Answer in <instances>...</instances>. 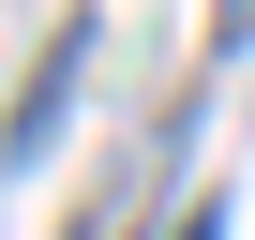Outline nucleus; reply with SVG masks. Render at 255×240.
Wrapping results in <instances>:
<instances>
[{
  "label": "nucleus",
  "mask_w": 255,
  "mask_h": 240,
  "mask_svg": "<svg viewBox=\"0 0 255 240\" xmlns=\"http://www.w3.org/2000/svg\"><path fill=\"white\" fill-rule=\"evenodd\" d=\"M210 45H225V60H240V45H255V0H225V15H210Z\"/></svg>",
  "instance_id": "f257e3e1"
},
{
  "label": "nucleus",
  "mask_w": 255,
  "mask_h": 240,
  "mask_svg": "<svg viewBox=\"0 0 255 240\" xmlns=\"http://www.w3.org/2000/svg\"><path fill=\"white\" fill-rule=\"evenodd\" d=\"M180 240H225V210H195V225H180Z\"/></svg>",
  "instance_id": "f03ea898"
}]
</instances>
